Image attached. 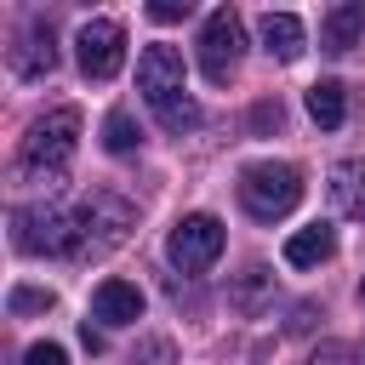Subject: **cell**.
I'll return each mask as SVG.
<instances>
[{
	"label": "cell",
	"instance_id": "13",
	"mask_svg": "<svg viewBox=\"0 0 365 365\" xmlns=\"http://www.w3.org/2000/svg\"><path fill=\"white\" fill-rule=\"evenodd\" d=\"M308 114H314V125L336 131V125L348 120V97H342V80H314V86H308Z\"/></svg>",
	"mask_w": 365,
	"mask_h": 365
},
{
	"label": "cell",
	"instance_id": "17",
	"mask_svg": "<svg viewBox=\"0 0 365 365\" xmlns=\"http://www.w3.org/2000/svg\"><path fill=\"white\" fill-rule=\"evenodd\" d=\"M51 302H57V297H51L46 285H17V291L6 297V308H11V314H46Z\"/></svg>",
	"mask_w": 365,
	"mask_h": 365
},
{
	"label": "cell",
	"instance_id": "9",
	"mask_svg": "<svg viewBox=\"0 0 365 365\" xmlns=\"http://www.w3.org/2000/svg\"><path fill=\"white\" fill-rule=\"evenodd\" d=\"M11 68L23 74V80H40V74H51L57 68V46H51V23H29L23 29V46L11 51Z\"/></svg>",
	"mask_w": 365,
	"mask_h": 365
},
{
	"label": "cell",
	"instance_id": "14",
	"mask_svg": "<svg viewBox=\"0 0 365 365\" xmlns=\"http://www.w3.org/2000/svg\"><path fill=\"white\" fill-rule=\"evenodd\" d=\"M331 194H336V205H342L348 217H365V165H359V160H342Z\"/></svg>",
	"mask_w": 365,
	"mask_h": 365
},
{
	"label": "cell",
	"instance_id": "4",
	"mask_svg": "<svg viewBox=\"0 0 365 365\" xmlns=\"http://www.w3.org/2000/svg\"><path fill=\"white\" fill-rule=\"evenodd\" d=\"M240 51H245V23L228 6H217L205 17V29H200V74L211 86H228L234 68H240Z\"/></svg>",
	"mask_w": 365,
	"mask_h": 365
},
{
	"label": "cell",
	"instance_id": "19",
	"mask_svg": "<svg viewBox=\"0 0 365 365\" xmlns=\"http://www.w3.org/2000/svg\"><path fill=\"white\" fill-rule=\"evenodd\" d=\"M188 11H194L188 0H154V6H148V17H154V23H182Z\"/></svg>",
	"mask_w": 365,
	"mask_h": 365
},
{
	"label": "cell",
	"instance_id": "11",
	"mask_svg": "<svg viewBox=\"0 0 365 365\" xmlns=\"http://www.w3.org/2000/svg\"><path fill=\"white\" fill-rule=\"evenodd\" d=\"M331 251H336V228L331 222H308V228H297L285 240V262L291 268H319Z\"/></svg>",
	"mask_w": 365,
	"mask_h": 365
},
{
	"label": "cell",
	"instance_id": "1",
	"mask_svg": "<svg viewBox=\"0 0 365 365\" xmlns=\"http://www.w3.org/2000/svg\"><path fill=\"white\" fill-rule=\"evenodd\" d=\"M11 240H17V251H29V257H74L80 245H86V234H91V222H86V205L80 211H57V205H23L17 217H11Z\"/></svg>",
	"mask_w": 365,
	"mask_h": 365
},
{
	"label": "cell",
	"instance_id": "15",
	"mask_svg": "<svg viewBox=\"0 0 365 365\" xmlns=\"http://www.w3.org/2000/svg\"><path fill=\"white\" fill-rule=\"evenodd\" d=\"M154 120L171 131V137H182V131H194L200 125V103L182 91V97H165V103H154Z\"/></svg>",
	"mask_w": 365,
	"mask_h": 365
},
{
	"label": "cell",
	"instance_id": "16",
	"mask_svg": "<svg viewBox=\"0 0 365 365\" xmlns=\"http://www.w3.org/2000/svg\"><path fill=\"white\" fill-rule=\"evenodd\" d=\"M137 143H143V131H137V120H131L125 108H114V114L103 120V148H108V154H131Z\"/></svg>",
	"mask_w": 365,
	"mask_h": 365
},
{
	"label": "cell",
	"instance_id": "18",
	"mask_svg": "<svg viewBox=\"0 0 365 365\" xmlns=\"http://www.w3.org/2000/svg\"><path fill=\"white\" fill-rule=\"evenodd\" d=\"M23 365H68V354H63V342H34L23 354Z\"/></svg>",
	"mask_w": 365,
	"mask_h": 365
},
{
	"label": "cell",
	"instance_id": "8",
	"mask_svg": "<svg viewBox=\"0 0 365 365\" xmlns=\"http://www.w3.org/2000/svg\"><path fill=\"white\" fill-rule=\"evenodd\" d=\"M91 314H97L103 325H137V319H143V291H137L131 279H103V285L91 291Z\"/></svg>",
	"mask_w": 365,
	"mask_h": 365
},
{
	"label": "cell",
	"instance_id": "21",
	"mask_svg": "<svg viewBox=\"0 0 365 365\" xmlns=\"http://www.w3.org/2000/svg\"><path fill=\"white\" fill-rule=\"evenodd\" d=\"M308 365H348V348H342V342H325V348L308 354Z\"/></svg>",
	"mask_w": 365,
	"mask_h": 365
},
{
	"label": "cell",
	"instance_id": "22",
	"mask_svg": "<svg viewBox=\"0 0 365 365\" xmlns=\"http://www.w3.org/2000/svg\"><path fill=\"white\" fill-rule=\"evenodd\" d=\"M359 302H365V279H359Z\"/></svg>",
	"mask_w": 365,
	"mask_h": 365
},
{
	"label": "cell",
	"instance_id": "3",
	"mask_svg": "<svg viewBox=\"0 0 365 365\" xmlns=\"http://www.w3.org/2000/svg\"><path fill=\"white\" fill-rule=\"evenodd\" d=\"M80 137V108H51L23 137V171H63Z\"/></svg>",
	"mask_w": 365,
	"mask_h": 365
},
{
	"label": "cell",
	"instance_id": "10",
	"mask_svg": "<svg viewBox=\"0 0 365 365\" xmlns=\"http://www.w3.org/2000/svg\"><path fill=\"white\" fill-rule=\"evenodd\" d=\"M257 34H262V51H268V57H279V63L302 57V46H308V34H302V17H291V11H262Z\"/></svg>",
	"mask_w": 365,
	"mask_h": 365
},
{
	"label": "cell",
	"instance_id": "12",
	"mask_svg": "<svg viewBox=\"0 0 365 365\" xmlns=\"http://www.w3.org/2000/svg\"><path fill=\"white\" fill-rule=\"evenodd\" d=\"M359 34H365V6H331L325 11V23H319V46L325 51H354L359 46Z\"/></svg>",
	"mask_w": 365,
	"mask_h": 365
},
{
	"label": "cell",
	"instance_id": "6",
	"mask_svg": "<svg viewBox=\"0 0 365 365\" xmlns=\"http://www.w3.org/2000/svg\"><path fill=\"white\" fill-rule=\"evenodd\" d=\"M74 63H80L86 80H114L120 63H125V29H120L114 17L80 23V34H74Z\"/></svg>",
	"mask_w": 365,
	"mask_h": 365
},
{
	"label": "cell",
	"instance_id": "2",
	"mask_svg": "<svg viewBox=\"0 0 365 365\" xmlns=\"http://www.w3.org/2000/svg\"><path fill=\"white\" fill-rule=\"evenodd\" d=\"M240 205L257 217V222H279L302 205V171L285 165V160H257L240 171Z\"/></svg>",
	"mask_w": 365,
	"mask_h": 365
},
{
	"label": "cell",
	"instance_id": "7",
	"mask_svg": "<svg viewBox=\"0 0 365 365\" xmlns=\"http://www.w3.org/2000/svg\"><path fill=\"white\" fill-rule=\"evenodd\" d=\"M137 86L148 103H165V97H182V51L177 46H148L137 57Z\"/></svg>",
	"mask_w": 365,
	"mask_h": 365
},
{
	"label": "cell",
	"instance_id": "20",
	"mask_svg": "<svg viewBox=\"0 0 365 365\" xmlns=\"http://www.w3.org/2000/svg\"><path fill=\"white\" fill-rule=\"evenodd\" d=\"M279 120H285V114H279V103H257V108H251V125H257V131H268V125L279 131Z\"/></svg>",
	"mask_w": 365,
	"mask_h": 365
},
{
	"label": "cell",
	"instance_id": "5",
	"mask_svg": "<svg viewBox=\"0 0 365 365\" xmlns=\"http://www.w3.org/2000/svg\"><path fill=\"white\" fill-rule=\"evenodd\" d=\"M222 222L211 217V211H188L177 228H171V240H165V257H171V268H182V274H200V268H211L217 257H222Z\"/></svg>",
	"mask_w": 365,
	"mask_h": 365
}]
</instances>
